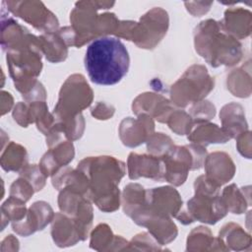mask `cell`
I'll list each match as a JSON object with an SVG mask.
<instances>
[{"label":"cell","mask_w":252,"mask_h":252,"mask_svg":"<svg viewBox=\"0 0 252 252\" xmlns=\"http://www.w3.org/2000/svg\"><path fill=\"white\" fill-rule=\"evenodd\" d=\"M41 51L46 54V58L51 62H59L67 56V44L60 34H44L38 37Z\"/></svg>","instance_id":"obj_4"},{"label":"cell","mask_w":252,"mask_h":252,"mask_svg":"<svg viewBox=\"0 0 252 252\" xmlns=\"http://www.w3.org/2000/svg\"><path fill=\"white\" fill-rule=\"evenodd\" d=\"M19 148V145H15L12 143L9 147V151L7 149V152L2 155V167L9 171V170H19L21 167H23V163L27 161V154L16 157L15 154L17 153Z\"/></svg>","instance_id":"obj_5"},{"label":"cell","mask_w":252,"mask_h":252,"mask_svg":"<svg viewBox=\"0 0 252 252\" xmlns=\"http://www.w3.org/2000/svg\"><path fill=\"white\" fill-rule=\"evenodd\" d=\"M149 157L143 155L139 156L137 154H131L129 156V177L131 179H136L140 176H146L154 178L156 180H160L163 178L164 169L163 162L158 160L157 158L153 157L150 163L147 165Z\"/></svg>","instance_id":"obj_3"},{"label":"cell","mask_w":252,"mask_h":252,"mask_svg":"<svg viewBox=\"0 0 252 252\" xmlns=\"http://www.w3.org/2000/svg\"><path fill=\"white\" fill-rule=\"evenodd\" d=\"M130 57L125 45L117 38L102 36L87 48L85 67L91 81L96 85L112 86L127 74Z\"/></svg>","instance_id":"obj_1"},{"label":"cell","mask_w":252,"mask_h":252,"mask_svg":"<svg viewBox=\"0 0 252 252\" xmlns=\"http://www.w3.org/2000/svg\"><path fill=\"white\" fill-rule=\"evenodd\" d=\"M3 5L14 15L22 18L39 30L52 32L58 27L56 17L48 11L41 2L37 1H3Z\"/></svg>","instance_id":"obj_2"}]
</instances>
